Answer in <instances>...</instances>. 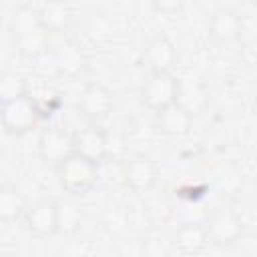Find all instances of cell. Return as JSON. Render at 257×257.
Wrapping results in <instances>:
<instances>
[{
  "instance_id": "cell-4",
  "label": "cell",
  "mask_w": 257,
  "mask_h": 257,
  "mask_svg": "<svg viewBox=\"0 0 257 257\" xmlns=\"http://www.w3.org/2000/svg\"><path fill=\"white\" fill-rule=\"evenodd\" d=\"M0 118H2V128L8 135H26L32 128L38 126L40 122V108L36 106V102L30 96L12 100V102H4L2 110H0Z\"/></svg>"
},
{
  "instance_id": "cell-13",
  "label": "cell",
  "mask_w": 257,
  "mask_h": 257,
  "mask_svg": "<svg viewBox=\"0 0 257 257\" xmlns=\"http://www.w3.org/2000/svg\"><path fill=\"white\" fill-rule=\"evenodd\" d=\"M209 243V233L205 225L199 223H183L177 227L173 235V245L181 255L193 257L199 255Z\"/></svg>"
},
{
  "instance_id": "cell-8",
  "label": "cell",
  "mask_w": 257,
  "mask_h": 257,
  "mask_svg": "<svg viewBox=\"0 0 257 257\" xmlns=\"http://www.w3.org/2000/svg\"><path fill=\"white\" fill-rule=\"evenodd\" d=\"M157 167L147 155H135L122 165V181L135 193H145L155 185Z\"/></svg>"
},
{
  "instance_id": "cell-16",
  "label": "cell",
  "mask_w": 257,
  "mask_h": 257,
  "mask_svg": "<svg viewBox=\"0 0 257 257\" xmlns=\"http://www.w3.org/2000/svg\"><path fill=\"white\" fill-rule=\"evenodd\" d=\"M84 219L82 207L72 201V199H62L56 201V221H58V233L62 235H72L80 229Z\"/></svg>"
},
{
  "instance_id": "cell-19",
  "label": "cell",
  "mask_w": 257,
  "mask_h": 257,
  "mask_svg": "<svg viewBox=\"0 0 257 257\" xmlns=\"http://www.w3.org/2000/svg\"><path fill=\"white\" fill-rule=\"evenodd\" d=\"M177 104L183 106L187 112L191 114H197L205 108L207 104V94L205 90L197 84V82H181L179 86V96H177Z\"/></svg>"
},
{
  "instance_id": "cell-3",
  "label": "cell",
  "mask_w": 257,
  "mask_h": 257,
  "mask_svg": "<svg viewBox=\"0 0 257 257\" xmlns=\"http://www.w3.org/2000/svg\"><path fill=\"white\" fill-rule=\"evenodd\" d=\"M181 80L171 72H151L141 88V98L155 114L177 102Z\"/></svg>"
},
{
  "instance_id": "cell-22",
  "label": "cell",
  "mask_w": 257,
  "mask_h": 257,
  "mask_svg": "<svg viewBox=\"0 0 257 257\" xmlns=\"http://www.w3.org/2000/svg\"><path fill=\"white\" fill-rule=\"evenodd\" d=\"M253 108H255V114H257V92H255V98H253Z\"/></svg>"
},
{
  "instance_id": "cell-1",
  "label": "cell",
  "mask_w": 257,
  "mask_h": 257,
  "mask_svg": "<svg viewBox=\"0 0 257 257\" xmlns=\"http://www.w3.org/2000/svg\"><path fill=\"white\" fill-rule=\"evenodd\" d=\"M10 30L14 46L22 56L36 58L46 52L50 44V32L42 26L38 10L32 6H20L10 18Z\"/></svg>"
},
{
  "instance_id": "cell-21",
  "label": "cell",
  "mask_w": 257,
  "mask_h": 257,
  "mask_svg": "<svg viewBox=\"0 0 257 257\" xmlns=\"http://www.w3.org/2000/svg\"><path fill=\"white\" fill-rule=\"evenodd\" d=\"M145 253L147 257H167L169 253V241L163 231H153L145 239Z\"/></svg>"
},
{
  "instance_id": "cell-15",
  "label": "cell",
  "mask_w": 257,
  "mask_h": 257,
  "mask_svg": "<svg viewBox=\"0 0 257 257\" xmlns=\"http://www.w3.org/2000/svg\"><path fill=\"white\" fill-rule=\"evenodd\" d=\"M84 64H86V58H84L82 50L74 42H62L54 50V66L64 76L80 74L84 70Z\"/></svg>"
},
{
  "instance_id": "cell-5",
  "label": "cell",
  "mask_w": 257,
  "mask_h": 257,
  "mask_svg": "<svg viewBox=\"0 0 257 257\" xmlns=\"http://www.w3.org/2000/svg\"><path fill=\"white\" fill-rule=\"evenodd\" d=\"M207 233H209V241L219 245V247H227V245H233L237 243L241 237H243V221L241 217L233 211V209H217L209 221H207Z\"/></svg>"
},
{
  "instance_id": "cell-14",
  "label": "cell",
  "mask_w": 257,
  "mask_h": 257,
  "mask_svg": "<svg viewBox=\"0 0 257 257\" xmlns=\"http://www.w3.org/2000/svg\"><path fill=\"white\" fill-rule=\"evenodd\" d=\"M191 124H193V114L187 112L177 102L167 106V108H163L161 112H157V126L161 128V133H165L169 137H183V135H187Z\"/></svg>"
},
{
  "instance_id": "cell-17",
  "label": "cell",
  "mask_w": 257,
  "mask_h": 257,
  "mask_svg": "<svg viewBox=\"0 0 257 257\" xmlns=\"http://www.w3.org/2000/svg\"><path fill=\"white\" fill-rule=\"evenodd\" d=\"M22 213H26V203L22 193L12 183H4L0 187V219L4 223L16 221Z\"/></svg>"
},
{
  "instance_id": "cell-12",
  "label": "cell",
  "mask_w": 257,
  "mask_h": 257,
  "mask_svg": "<svg viewBox=\"0 0 257 257\" xmlns=\"http://www.w3.org/2000/svg\"><path fill=\"white\" fill-rule=\"evenodd\" d=\"M243 32V20L233 8H217L209 20V36L219 44H231L239 40Z\"/></svg>"
},
{
  "instance_id": "cell-10",
  "label": "cell",
  "mask_w": 257,
  "mask_h": 257,
  "mask_svg": "<svg viewBox=\"0 0 257 257\" xmlns=\"http://www.w3.org/2000/svg\"><path fill=\"white\" fill-rule=\"evenodd\" d=\"M24 223L30 235L48 237L58 233L56 221V201H38L24 213Z\"/></svg>"
},
{
  "instance_id": "cell-18",
  "label": "cell",
  "mask_w": 257,
  "mask_h": 257,
  "mask_svg": "<svg viewBox=\"0 0 257 257\" xmlns=\"http://www.w3.org/2000/svg\"><path fill=\"white\" fill-rule=\"evenodd\" d=\"M38 10V18L42 26L52 32H62L70 24V10L64 4H42Z\"/></svg>"
},
{
  "instance_id": "cell-11",
  "label": "cell",
  "mask_w": 257,
  "mask_h": 257,
  "mask_svg": "<svg viewBox=\"0 0 257 257\" xmlns=\"http://www.w3.org/2000/svg\"><path fill=\"white\" fill-rule=\"evenodd\" d=\"M143 62L151 72H171V68L177 64V48L167 36L159 34L147 42Z\"/></svg>"
},
{
  "instance_id": "cell-9",
  "label": "cell",
  "mask_w": 257,
  "mask_h": 257,
  "mask_svg": "<svg viewBox=\"0 0 257 257\" xmlns=\"http://www.w3.org/2000/svg\"><path fill=\"white\" fill-rule=\"evenodd\" d=\"M74 153L100 165L108 155V137L98 126H86L74 133Z\"/></svg>"
},
{
  "instance_id": "cell-23",
  "label": "cell",
  "mask_w": 257,
  "mask_h": 257,
  "mask_svg": "<svg viewBox=\"0 0 257 257\" xmlns=\"http://www.w3.org/2000/svg\"><path fill=\"white\" fill-rule=\"evenodd\" d=\"M255 195H257V179H255Z\"/></svg>"
},
{
  "instance_id": "cell-7",
  "label": "cell",
  "mask_w": 257,
  "mask_h": 257,
  "mask_svg": "<svg viewBox=\"0 0 257 257\" xmlns=\"http://www.w3.org/2000/svg\"><path fill=\"white\" fill-rule=\"evenodd\" d=\"M114 106V100H112V92L104 86V84H98V82H92L88 86H84V90L80 92V98H78V108L82 112V116H86L88 120H102L110 114Z\"/></svg>"
},
{
  "instance_id": "cell-20",
  "label": "cell",
  "mask_w": 257,
  "mask_h": 257,
  "mask_svg": "<svg viewBox=\"0 0 257 257\" xmlns=\"http://www.w3.org/2000/svg\"><path fill=\"white\" fill-rule=\"evenodd\" d=\"M24 96H28L26 80L18 72H12V70L2 72V76H0V100H2V104L24 98Z\"/></svg>"
},
{
  "instance_id": "cell-2",
  "label": "cell",
  "mask_w": 257,
  "mask_h": 257,
  "mask_svg": "<svg viewBox=\"0 0 257 257\" xmlns=\"http://www.w3.org/2000/svg\"><path fill=\"white\" fill-rule=\"evenodd\" d=\"M56 173L62 189L70 195H86L98 181V165L76 153L62 161Z\"/></svg>"
},
{
  "instance_id": "cell-6",
  "label": "cell",
  "mask_w": 257,
  "mask_h": 257,
  "mask_svg": "<svg viewBox=\"0 0 257 257\" xmlns=\"http://www.w3.org/2000/svg\"><path fill=\"white\" fill-rule=\"evenodd\" d=\"M38 155L44 163L60 165L74 155V135L60 126H48L38 137Z\"/></svg>"
}]
</instances>
